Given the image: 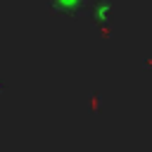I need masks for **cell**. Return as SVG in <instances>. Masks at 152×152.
Segmentation results:
<instances>
[{
	"instance_id": "cell-1",
	"label": "cell",
	"mask_w": 152,
	"mask_h": 152,
	"mask_svg": "<svg viewBox=\"0 0 152 152\" xmlns=\"http://www.w3.org/2000/svg\"><path fill=\"white\" fill-rule=\"evenodd\" d=\"M90 0H48V7L62 17H86Z\"/></svg>"
},
{
	"instance_id": "cell-2",
	"label": "cell",
	"mask_w": 152,
	"mask_h": 152,
	"mask_svg": "<svg viewBox=\"0 0 152 152\" xmlns=\"http://www.w3.org/2000/svg\"><path fill=\"white\" fill-rule=\"evenodd\" d=\"M86 17L93 19L95 24H109L114 19V5L112 0H90L88 10H86Z\"/></svg>"
}]
</instances>
